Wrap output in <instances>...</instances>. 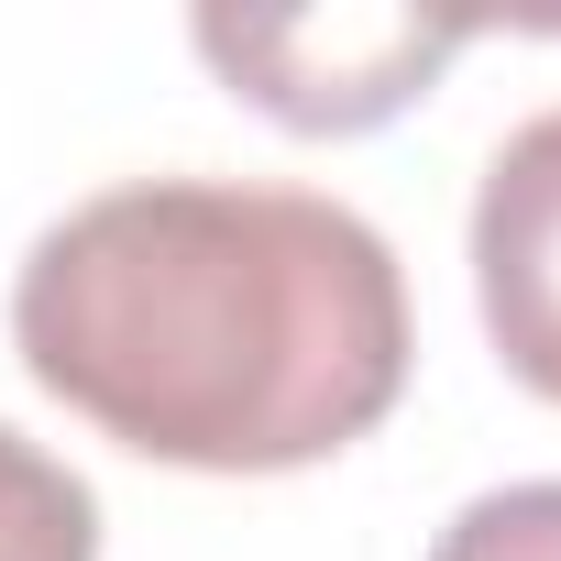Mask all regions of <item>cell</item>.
I'll return each instance as SVG.
<instances>
[{"label":"cell","instance_id":"1","mask_svg":"<svg viewBox=\"0 0 561 561\" xmlns=\"http://www.w3.org/2000/svg\"><path fill=\"white\" fill-rule=\"evenodd\" d=\"M12 353L100 440L176 473H298L408 397V275L320 187L144 176L12 275Z\"/></svg>","mask_w":561,"mask_h":561},{"label":"cell","instance_id":"2","mask_svg":"<svg viewBox=\"0 0 561 561\" xmlns=\"http://www.w3.org/2000/svg\"><path fill=\"white\" fill-rule=\"evenodd\" d=\"M198 56L287 133H375L462 56V23L419 12H198Z\"/></svg>","mask_w":561,"mask_h":561},{"label":"cell","instance_id":"3","mask_svg":"<svg viewBox=\"0 0 561 561\" xmlns=\"http://www.w3.org/2000/svg\"><path fill=\"white\" fill-rule=\"evenodd\" d=\"M473 309L495 364L561 408V111L517 122L473 187Z\"/></svg>","mask_w":561,"mask_h":561},{"label":"cell","instance_id":"4","mask_svg":"<svg viewBox=\"0 0 561 561\" xmlns=\"http://www.w3.org/2000/svg\"><path fill=\"white\" fill-rule=\"evenodd\" d=\"M0 561H100V495L23 430H0Z\"/></svg>","mask_w":561,"mask_h":561},{"label":"cell","instance_id":"5","mask_svg":"<svg viewBox=\"0 0 561 561\" xmlns=\"http://www.w3.org/2000/svg\"><path fill=\"white\" fill-rule=\"evenodd\" d=\"M430 561H561V484H495L473 495Z\"/></svg>","mask_w":561,"mask_h":561}]
</instances>
